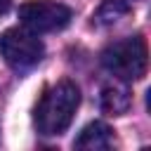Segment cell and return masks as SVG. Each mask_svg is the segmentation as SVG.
Masks as SVG:
<instances>
[{
    "instance_id": "8",
    "label": "cell",
    "mask_w": 151,
    "mask_h": 151,
    "mask_svg": "<svg viewBox=\"0 0 151 151\" xmlns=\"http://www.w3.org/2000/svg\"><path fill=\"white\" fill-rule=\"evenodd\" d=\"M7 7H9V0H0V17L7 12Z\"/></svg>"
},
{
    "instance_id": "5",
    "label": "cell",
    "mask_w": 151,
    "mask_h": 151,
    "mask_svg": "<svg viewBox=\"0 0 151 151\" xmlns=\"http://www.w3.org/2000/svg\"><path fill=\"white\" fill-rule=\"evenodd\" d=\"M116 144V137H113V130L106 125V123H101V120H94V123H87L83 130H80V134L76 137V142H73V146L76 149H111Z\"/></svg>"
},
{
    "instance_id": "2",
    "label": "cell",
    "mask_w": 151,
    "mask_h": 151,
    "mask_svg": "<svg viewBox=\"0 0 151 151\" xmlns=\"http://www.w3.org/2000/svg\"><path fill=\"white\" fill-rule=\"evenodd\" d=\"M101 66L120 80H142L149 66V50L144 38L132 35L116 40L101 52Z\"/></svg>"
},
{
    "instance_id": "6",
    "label": "cell",
    "mask_w": 151,
    "mask_h": 151,
    "mask_svg": "<svg viewBox=\"0 0 151 151\" xmlns=\"http://www.w3.org/2000/svg\"><path fill=\"white\" fill-rule=\"evenodd\" d=\"M99 104H101V111L104 113H109V116H123V113H127L132 99H130V92H127L125 85L113 83V85H106L101 90Z\"/></svg>"
},
{
    "instance_id": "4",
    "label": "cell",
    "mask_w": 151,
    "mask_h": 151,
    "mask_svg": "<svg viewBox=\"0 0 151 151\" xmlns=\"http://www.w3.org/2000/svg\"><path fill=\"white\" fill-rule=\"evenodd\" d=\"M71 7L57 0H28L19 7V21L33 33L61 31L71 24Z\"/></svg>"
},
{
    "instance_id": "1",
    "label": "cell",
    "mask_w": 151,
    "mask_h": 151,
    "mask_svg": "<svg viewBox=\"0 0 151 151\" xmlns=\"http://www.w3.org/2000/svg\"><path fill=\"white\" fill-rule=\"evenodd\" d=\"M78 104H80V90L71 80H59V83L50 85L42 92V97L33 111L35 130L45 137L61 134L71 125Z\"/></svg>"
},
{
    "instance_id": "3",
    "label": "cell",
    "mask_w": 151,
    "mask_h": 151,
    "mask_svg": "<svg viewBox=\"0 0 151 151\" xmlns=\"http://www.w3.org/2000/svg\"><path fill=\"white\" fill-rule=\"evenodd\" d=\"M0 54L14 71H28L42 59L45 47L33 31L7 28L0 35Z\"/></svg>"
},
{
    "instance_id": "7",
    "label": "cell",
    "mask_w": 151,
    "mask_h": 151,
    "mask_svg": "<svg viewBox=\"0 0 151 151\" xmlns=\"http://www.w3.org/2000/svg\"><path fill=\"white\" fill-rule=\"evenodd\" d=\"M127 12V5L125 2H120V0H109L99 12H97V21L99 24H111V21H116L120 14H125Z\"/></svg>"
}]
</instances>
